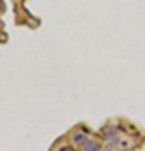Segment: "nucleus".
<instances>
[{
	"label": "nucleus",
	"mask_w": 145,
	"mask_h": 151,
	"mask_svg": "<svg viewBox=\"0 0 145 151\" xmlns=\"http://www.w3.org/2000/svg\"><path fill=\"white\" fill-rule=\"evenodd\" d=\"M81 146H83L85 150H90V151H93V150H100V146H98L96 143H93V141H88V139L83 141V143H81Z\"/></svg>",
	"instance_id": "obj_1"
},
{
	"label": "nucleus",
	"mask_w": 145,
	"mask_h": 151,
	"mask_svg": "<svg viewBox=\"0 0 145 151\" xmlns=\"http://www.w3.org/2000/svg\"><path fill=\"white\" fill-rule=\"evenodd\" d=\"M85 139H86V138L83 134H74V136H73V141H74V143H83Z\"/></svg>",
	"instance_id": "obj_2"
}]
</instances>
